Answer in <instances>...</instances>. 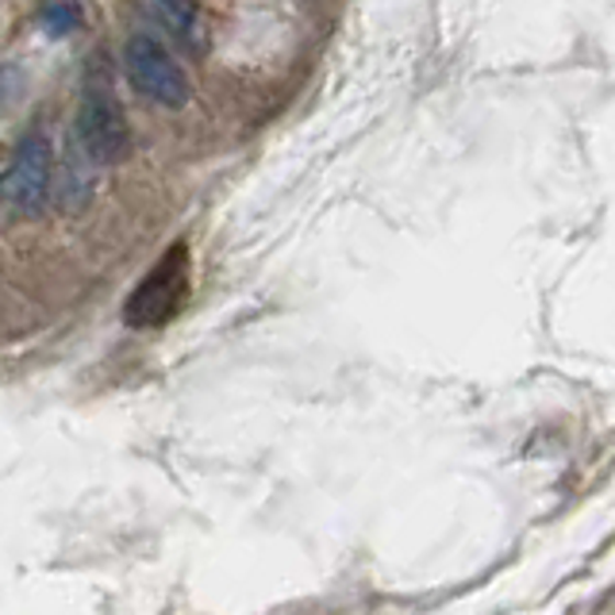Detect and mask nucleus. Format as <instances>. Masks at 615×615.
<instances>
[{"mask_svg": "<svg viewBox=\"0 0 615 615\" xmlns=\"http://www.w3.org/2000/svg\"><path fill=\"white\" fill-rule=\"evenodd\" d=\"M74 135L81 154L92 166H120L131 154V131L120 100L112 97L104 81H89L77 104Z\"/></svg>", "mask_w": 615, "mask_h": 615, "instance_id": "obj_1", "label": "nucleus"}, {"mask_svg": "<svg viewBox=\"0 0 615 615\" xmlns=\"http://www.w3.org/2000/svg\"><path fill=\"white\" fill-rule=\"evenodd\" d=\"M51 189H54V146L46 138V131H27L20 138V146L12 150L4 177H0V197L23 220H35L51 204Z\"/></svg>", "mask_w": 615, "mask_h": 615, "instance_id": "obj_2", "label": "nucleus"}, {"mask_svg": "<svg viewBox=\"0 0 615 615\" xmlns=\"http://www.w3.org/2000/svg\"><path fill=\"white\" fill-rule=\"evenodd\" d=\"M185 292H189V246L174 243V250L143 277L131 300L123 304V323L127 327H161L169 315L181 308Z\"/></svg>", "mask_w": 615, "mask_h": 615, "instance_id": "obj_3", "label": "nucleus"}, {"mask_svg": "<svg viewBox=\"0 0 615 615\" xmlns=\"http://www.w3.org/2000/svg\"><path fill=\"white\" fill-rule=\"evenodd\" d=\"M123 69L135 92L161 108H185L192 97L189 77L177 66V58L154 35H131L123 46Z\"/></svg>", "mask_w": 615, "mask_h": 615, "instance_id": "obj_4", "label": "nucleus"}, {"mask_svg": "<svg viewBox=\"0 0 615 615\" xmlns=\"http://www.w3.org/2000/svg\"><path fill=\"white\" fill-rule=\"evenodd\" d=\"M77 158H81V146H77V154H69V158L62 161L58 204L66 208V212H77V208H85V204H89V197H92V181H89V174L77 166Z\"/></svg>", "mask_w": 615, "mask_h": 615, "instance_id": "obj_5", "label": "nucleus"}, {"mask_svg": "<svg viewBox=\"0 0 615 615\" xmlns=\"http://www.w3.org/2000/svg\"><path fill=\"white\" fill-rule=\"evenodd\" d=\"M43 20H46V27H51L54 35H66L69 27H77V20H81V15H77L74 4H51Z\"/></svg>", "mask_w": 615, "mask_h": 615, "instance_id": "obj_6", "label": "nucleus"}, {"mask_svg": "<svg viewBox=\"0 0 615 615\" xmlns=\"http://www.w3.org/2000/svg\"><path fill=\"white\" fill-rule=\"evenodd\" d=\"M166 8H177V12H189V0H161Z\"/></svg>", "mask_w": 615, "mask_h": 615, "instance_id": "obj_7", "label": "nucleus"}]
</instances>
